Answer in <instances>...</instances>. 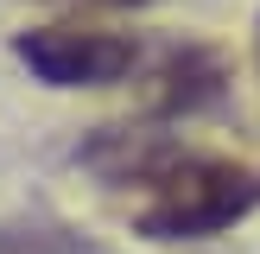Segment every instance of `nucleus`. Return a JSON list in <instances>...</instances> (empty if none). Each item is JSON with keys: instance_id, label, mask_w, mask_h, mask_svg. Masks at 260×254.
<instances>
[{"instance_id": "1", "label": "nucleus", "mask_w": 260, "mask_h": 254, "mask_svg": "<svg viewBox=\"0 0 260 254\" xmlns=\"http://www.w3.org/2000/svg\"><path fill=\"white\" fill-rule=\"evenodd\" d=\"M95 165H108V178H121V184H146L134 229L152 241H203L241 223L248 210H260V178L216 152L165 146V140L140 146L121 134V159H95Z\"/></svg>"}, {"instance_id": "2", "label": "nucleus", "mask_w": 260, "mask_h": 254, "mask_svg": "<svg viewBox=\"0 0 260 254\" xmlns=\"http://www.w3.org/2000/svg\"><path fill=\"white\" fill-rule=\"evenodd\" d=\"M13 57L51 89H108L140 64V45L121 32H83V25H32L13 38Z\"/></svg>"}, {"instance_id": "3", "label": "nucleus", "mask_w": 260, "mask_h": 254, "mask_svg": "<svg viewBox=\"0 0 260 254\" xmlns=\"http://www.w3.org/2000/svg\"><path fill=\"white\" fill-rule=\"evenodd\" d=\"M0 254H102V248L83 241V235H70V229L19 223V229H0Z\"/></svg>"}, {"instance_id": "4", "label": "nucleus", "mask_w": 260, "mask_h": 254, "mask_svg": "<svg viewBox=\"0 0 260 254\" xmlns=\"http://www.w3.org/2000/svg\"><path fill=\"white\" fill-rule=\"evenodd\" d=\"M114 7H140V0H114Z\"/></svg>"}]
</instances>
